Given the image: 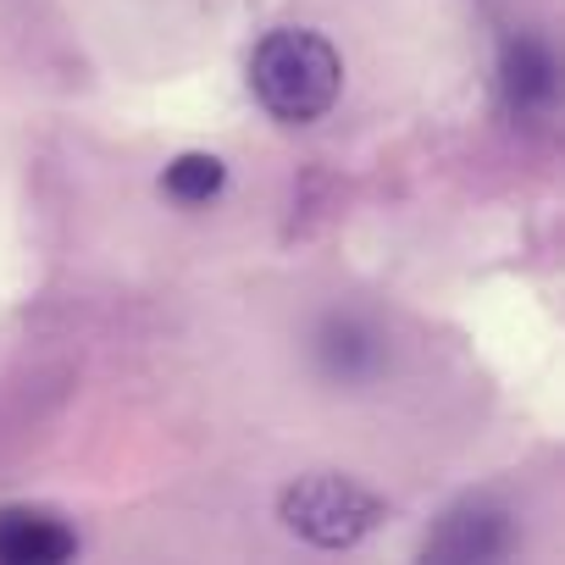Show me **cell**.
Masks as SVG:
<instances>
[{"instance_id":"5","label":"cell","mask_w":565,"mask_h":565,"mask_svg":"<svg viewBox=\"0 0 565 565\" xmlns=\"http://www.w3.org/2000/svg\"><path fill=\"white\" fill-rule=\"evenodd\" d=\"M311 355L322 366V377H333L339 388H366L383 377L388 366V339L355 317V311H333L317 322V339H311Z\"/></svg>"},{"instance_id":"6","label":"cell","mask_w":565,"mask_h":565,"mask_svg":"<svg viewBox=\"0 0 565 565\" xmlns=\"http://www.w3.org/2000/svg\"><path fill=\"white\" fill-rule=\"evenodd\" d=\"M78 554V532L45 510H0V565H62Z\"/></svg>"},{"instance_id":"7","label":"cell","mask_w":565,"mask_h":565,"mask_svg":"<svg viewBox=\"0 0 565 565\" xmlns=\"http://www.w3.org/2000/svg\"><path fill=\"white\" fill-rule=\"evenodd\" d=\"M222 183H227V167H222V156H205V150H189V156L167 161V172H161V194L178 205H211L222 194Z\"/></svg>"},{"instance_id":"2","label":"cell","mask_w":565,"mask_h":565,"mask_svg":"<svg viewBox=\"0 0 565 565\" xmlns=\"http://www.w3.org/2000/svg\"><path fill=\"white\" fill-rule=\"evenodd\" d=\"M277 515L300 543L311 548H355L361 537L377 532L383 521V499L372 488H361L355 477H339V471H311V477H295L277 499Z\"/></svg>"},{"instance_id":"1","label":"cell","mask_w":565,"mask_h":565,"mask_svg":"<svg viewBox=\"0 0 565 565\" xmlns=\"http://www.w3.org/2000/svg\"><path fill=\"white\" fill-rule=\"evenodd\" d=\"M255 100L289 128L322 122L344 89V62L317 29H271L249 56Z\"/></svg>"},{"instance_id":"4","label":"cell","mask_w":565,"mask_h":565,"mask_svg":"<svg viewBox=\"0 0 565 565\" xmlns=\"http://www.w3.org/2000/svg\"><path fill=\"white\" fill-rule=\"evenodd\" d=\"M515 548V521L510 510H499L493 499H466L455 504L422 543V559H438V565H488V559H504Z\"/></svg>"},{"instance_id":"3","label":"cell","mask_w":565,"mask_h":565,"mask_svg":"<svg viewBox=\"0 0 565 565\" xmlns=\"http://www.w3.org/2000/svg\"><path fill=\"white\" fill-rule=\"evenodd\" d=\"M499 106L510 122H548L559 111V56L543 34L521 29L499 45Z\"/></svg>"}]
</instances>
